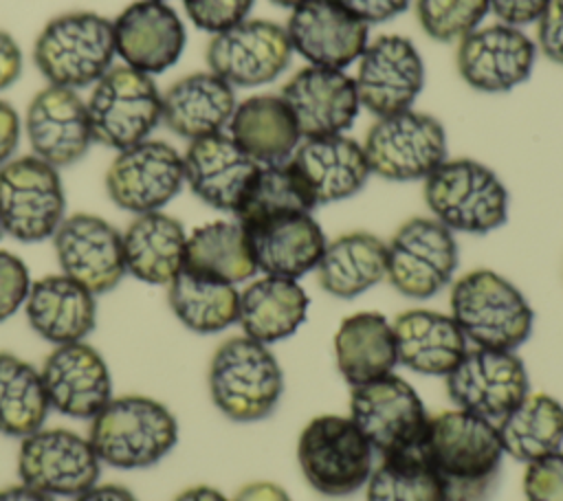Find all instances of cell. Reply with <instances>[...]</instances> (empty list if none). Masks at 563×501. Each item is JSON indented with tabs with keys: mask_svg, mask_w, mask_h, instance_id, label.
<instances>
[{
	"mask_svg": "<svg viewBox=\"0 0 563 501\" xmlns=\"http://www.w3.org/2000/svg\"><path fill=\"white\" fill-rule=\"evenodd\" d=\"M444 501H488L497 488L504 446L497 424L453 409L429 417L422 442Z\"/></svg>",
	"mask_w": 563,
	"mask_h": 501,
	"instance_id": "1",
	"label": "cell"
},
{
	"mask_svg": "<svg viewBox=\"0 0 563 501\" xmlns=\"http://www.w3.org/2000/svg\"><path fill=\"white\" fill-rule=\"evenodd\" d=\"M88 439L101 464L139 470L158 464L178 442L174 413L150 396L110 398L90 420Z\"/></svg>",
	"mask_w": 563,
	"mask_h": 501,
	"instance_id": "2",
	"label": "cell"
},
{
	"mask_svg": "<svg viewBox=\"0 0 563 501\" xmlns=\"http://www.w3.org/2000/svg\"><path fill=\"white\" fill-rule=\"evenodd\" d=\"M451 316L475 347H521L534 325V312L521 290L495 270L477 268L451 286Z\"/></svg>",
	"mask_w": 563,
	"mask_h": 501,
	"instance_id": "3",
	"label": "cell"
},
{
	"mask_svg": "<svg viewBox=\"0 0 563 501\" xmlns=\"http://www.w3.org/2000/svg\"><path fill=\"white\" fill-rule=\"evenodd\" d=\"M216 409L233 422L268 417L284 393V371L268 345L233 336L218 345L207 374Z\"/></svg>",
	"mask_w": 563,
	"mask_h": 501,
	"instance_id": "4",
	"label": "cell"
},
{
	"mask_svg": "<svg viewBox=\"0 0 563 501\" xmlns=\"http://www.w3.org/2000/svg\"><path fill=\"white\" fill-rule=\"evenodd\" d=\"M117 55L112 20L95 11H68L44 24L33 42L35 68L51 86H95Z\"/></svg>",
	"mask_w": 563,
	"mask_h": 501,
	"instance_id": "5",
	"label": "cell"
},
{
	"mask_svg": "<svg viewBox=\"0 0 563 501\" xmlns=\"http://www.w3.org/2000/svg\"><path fill=\"white\" fill-rule=\"evenodd\" d=\"M424 202L449 231L484 235L506 224L508 189L473 158H446L424 178Z\"/></svg>",
	"mask_w": 563,
	"mask_h": 501,
	"instance_id": "6",
	"label": "cell"
},
{
	"mask_svg": "<svg viewBox=\"0 0 563 501\" xmlns=\"http://www.w3.org/2000/svg\"><path fill=\"white\" fill-rule=\"evenodd\" d=\"M297 461L312 490L341 499L365 488L374 470V448L350 415L323 413L301 428Z\"/></svg>",
	"mask_w": 563,
	"mask_h": 501,
	"instance_id": "7",
	"label": "cell"
},
{
	"mask_svg": "<svg viewBox=\"0 0 563 501\" xmlns=\"http://www.w3.org/2000/svg\"><path fill=\"white\" fill-rule=\"evenodd\" d=\"M66 218L59 169L37 158L13 156L0 167V226L9 237L35 244L51 240Z\"/></svg>",
	"mask_w": 563,
	"mask_h": 501,
	"instance_id": "8",
	"label": "cell"
},
{
	"mask_svg": "<svg viewBox=\"0 0 563 501\" xmlns=\"http://www.w3.org/2000/svg\"><path fill=\"white\" fill-rule=\"evenodd\" d=\"M95 143L117 152L132 147L161 123V92L154 77L125 64L112 66L86 101Z\"/></svg>",
	"mask_w": 563,
	"mask_h": 501,
	"instance_id": "9",
	"label": "cell"
},
{
	"mask_svg": "<svg viewBox=\"0 0 563 501\" xmlns=\"http://www.w3.org/2000/svg\"><path fill=\"white\" fill-rule=\"evenodd\" d=\"M363 152L369 171L385 180H424L446 160V132L435 116L405 110L376 119Z\"/></svg>",
	"mask_w": 563,
	"mask_h": 501,
	"instance_id": "10",
	"label": "cell"
},
{
	"mask_svg": "<svg viewBox=\"0 0 563 501\" xmlns=\"http://www.w3.org/2000/svg\"><path fill=\"white\" fill-rule=\"evenodd\" d=\"M460 250L453 231L435 218H411L387 242V281L409 299H431L457 270Z\"/></svg>",
	"mask_w": 563,
	"mask_h": 501,
	"instance_id": "11",
	"label": "cell"
},
{
	"mask_svg": "<svg viewBox=\"0 0 563 501\" xmlns=\"http://www.w3.org/2000/svg\"><path fill=\"white\" fill-rule=\"evenodd\" d=\"M350 417L383 457L422 446L431 415L405 378L387 374L352 387Z\"/></svg>",
	"mask_w": 563,
	"mask_h": 501,
	"instance_id": "12",
	"label": "cell"
},
{
	"mask_svg": "<svg viewBox=\"0 0 563 501\" xmlns=\"http://www.w3.org/2000/svg\"><path fill=\"white\" fill-rule=\"evenodd\" d=\"M101 461L88 439L68 428H37L20 439V481L48 497H77L99 479Z\"/></svg>",
	"mask_w": 563,
	"mask_h": 501,
	"instance_id": "13",
	"label": "cell"
},
{
	"mask_svg": "<svg viewBox=\"0 0 563 501\" xmlns=\"http://www.w3.org/2000/svg\"><path fill=\"white\" fill-rule=\"evenodd\" d=\"M446 378L451 402L466 413L497 424L528 393L530 380L523 360L510 349L473 347Z\"/></svg>",
	"mask_w": 563,
	"mask_h": 501,
	"instance_id": "14",
	"label": "cell"
},
{
	"mask_svg": "<svg viewBox=\"0 0 563 501\" xmlns=\"http://www.w3.org/2000/svg\"><path fill=\"white\" fill-rule=\"evenodd\" d=\"M103 182L119 209L134 215L161 211L185 185L183 154L165 141L145 138L117 152Z\"/></svg>",
	"mask_w": 563,
	"mask_h": 501,
	"instance_id": "15",
	"label": "cell"
},
{
	"mask_svg": "<svg viewBox=\"0 0 563 501\" xmlns=\"http://www.w3.org/2000/svg\"><path fill=\"white\" fill-rule=\"evenodd\" d=\"M286 26L271 20H242L207 44V66L233 88L275 81L292 59Z\"/></svg>",
	"mask_w": 563,
	"mask_h": 501,
	"instance_id": "16",
	"label": "cell"
},
{
	"mask_svg": "<svg viewBox=\"0 0 563 501\" xmlns=\"http://www.w3.org/2000/svg\"><path fill=\"white\" fill-rule=\"evenodd\" d=\"M356 92L376 119L411 110L424 86V62L405 35H380L358 57Z\"/></svg>",
	"mask_w": 563,
	"mask_h": 501,
	"instance_id": "17",
	"label": "cell"
},
{
	"mask_svg": "<svg viewBox=\"0 0 563 501\" xmlns=\"http://www.w3.org/2000/svg\"><path fill=\"white\" fill-rule=\"evenodd\" d=\"M51 240L62 272L92 294L114 290L128 275L121 231L101 215H66Z\"/></svg>",
	"mask_w": 563,
	"mask_h": 501,
	"instance_id": "18",
	"label": "cell"
},
{
	"mask_svg": "<svg viewBox=\"0 0 563 501\" xmlns=\"http://www.w3.org/2000/svg\"><path fill=\"white\" fill-rule=\"evenodd\" d=\"M286 33L308 66L343 70L369 44V26L339 0H308L290 11Z\"/></svg>",
	"mask_w": 563,
	"mask_h": 501,
	"instance_id": "19",
	"label": "cell"
},
{
	"mask_svg": "<svg viewBox=\"0 0 563 501\" xmlns=\"http://www.w3.org/2000/svg\"><path fill=\"white\" fill-rule=\"evenodd\" d=\"M537 44L510 24H490L457 44V73L479 92H506L521 86L534 68Z\"/></svg>",
	"mask_w": 563,
	"mask_h": 501,
	"instance_id": "20",
	"label": "cell"
},
{
	"mask_svg": "<svg viewBox=\"0 0 563 501\" xmlns=\"http://www.w3.org/2000/svg\"><path fill=\"white\" fill-rule=\"evenodd\" d=\"M24 132L33 154L57 169L79 163L95 143L86 101L77 90L51 84L29 101Z\"/></svg>",
	"mask_w": 563,
	"mask_h": 501,
	"instance_id": "21",
	"label": "cell"
},
{
	"mask_svg": "<svg viewBox=\"0 0 563 501\" xmlns=\"http://www.w3.org/2000/svg\"><path fill=\"white\" fill-rule=\"evenodd\" d=\"M40 376L51 409L75 420H92L112 398L108 363L86 341L53 345Z\"/></svg>",
	"mask_w": 563,
	"mask_h": 501,
	"instance_id": "22",
	"label": "cell"
},
{
	"mask_svg": "<svg viewBox=\"0 0 563 501\" xmlns=\"http://www.w3.org/2000/svg\"><path fill=\"white\" fill-rule=\"evenodd\" d=\"M114 48L125 66L150 77L172 68L187 44L180 15L161 0H136L114 20Z\"/></svg>",
	"mask_w": 563,
	"mask_h": 501,
	"instance_id": "23",
	"label": "cell"
},
{
	"mask_svg": "<svg viewBox=\"0 0 563 501\" xmlns=\"http://www.w3.org/2000/svg\"><path fill=\"white\" fill-rule=\"evenodd\" d=\"M295 114L301 138L343 134L361 110L354 77L345 70L306 66L282 90Z\"/></svg>",
	"mask_w": 563,
	"mask_h": 501,
	"instance_id": "24",
	"label": "cell"
},
{
	"mask_svg": "<svg viewBox=\"0 0 563 501\" xmlns=\"http://www.w3.org/2000/svg\"><path fill=\"white\" fill-rule=\"evenodd\" d=\"M191 193L218 211L233 213L260 165L224 132L189 141L183 154Z\"/></svg>",
	"mask_w": 563,
	"mask_h": 501,
	"instance_id": "25",
	"label": "cell"
},
{
	"mask_svg": "<svg viewBox=\"0 0 563 501\" xmlns=\"http://www.w3.org/2000/svg\"><path fill=\"white\" fill-rule=\"evenodd\" d=\"M288 163L308 187L317 207L352 198L372 174L363 145L345 134L301 138Z\"/></svg>",
	"mask_w": 563,
	"mask_h": 501,
	"instance_id": "26",
	"label": "cell"
},
{
	"mask_svg": "<svg viewBox=\"0 0 563 501\" xmlns=\"http://www.w3.org/2000/svg\"><path fill=\"white\" fill-rule=\"evenodd\" d=\"M255 268L271 277L299 279L314 270L325 235L312 213H290L244 226Z\"/></svg>",
	"mask_w": 563,
	"mask_h": 501,
	"instance_id": "27",
	"label": "cell"
},
{
	"mask_svg": "<svg viewBox=\"0 0 563 501\" xmlns=\"http://www.w3.org/2000/svg\"><path fill=\"white\" fill-rule=\"evenodd\" d=\"M97 294L66 277L44 275L31 281L24 314L31 330L53 345L84 341L97 323Z\"/></svg>",
	"mask_w": 563,
	"mask_h": 501,
	"instance_id": "28",
	"label": "cell"
},
{
	"mask_svg": "<svg viewBox=\"0 0 563 501\" xmlns=\"http://www.w3.org/2000/svg\"><path fill=\"white\" fill-rule=\"evenodd\" d=\"M235 105L233 86L211 70H200L180 77L161 92V123L169 132L196 141L222 132Z\"/></svg>",
	"mask_w": 563,
	"mask_h": 501,
	"instance_id": "29",
	"label": "cell"
},
{
	"mask_svg": "<svg viewBox=\"0 0 563 501\" xmlns=\"http://www.w3.org/2000/svg\"><path fill=\"white\" fill-rule=\"evenodd\" d=\"M391 327L398 363L422 376H449L468 349L451 314L413 308L400 312Z\"/></svg>",
	"mask_w": 563,
	"mask_h": 501,
	"instance_id": "30",
	"label": "cell"
},
{
	"mask_svg": "<svg viewBox=\"0 0 563 501\" xmlns=\"http://www.w3.org/2000/svg\"><path fill=\"white\" fill-rule=\"evenodd\" d=\"M229 136L257 165L288 163L301 143L295 114L282 94H255L240 101L229 121Z\"/></svg>",
	"mask_w": 563,
	"mask_h": 501,
	"instance_id": "31",
	"label": "cell"
},
{
	"mask_svg": "<svg viewBox=\"0 0 563 501\" xmlns=\"http://www.w3.org/2000/svg\"><path fill=\"white\" fill-rule=\"evenodd\" d=\"M121 237L125 272L143 283L167 286L185 266L187 233L163 211L136 215Z\"/></svg>",
	"mask_w": 563,
	"mask_h": 501,
	"instance_id": "32",
	"label": "cell"
},
{
	"mask_svg": "<svg viewBox=\"0 0 563 501\" xmlns=\"http://www.w3.org/2000/svg\"><path fill=\"white\" fill-rule=\"evenodd\" d=\"M310 299L297 279L264 275L240 292L238 323L264 345L292 336L308 316Z\"/></svg>",
	"mask_w": 563,
	"mask_h": 501,
	"instance_id": "33",
	"label": "cell"
},
{
	"mask_svg": "<svg viewBox=\"0 0 563 501\" xmlns=\"http://www.w3.org/2000/svg\"><path fill=\"white\" fill-rule=\"evenodd\" d=\"M336 369L350 387L394 374L398 365L391 321L380 312H356L341 321L334 334Z\"/></svg>",
	"mask_w": 563,
	"mask_h": 501,
	"instance_id": "34",
	"label": "cell"
},
{
	"mask_svg": "<svg viewBox=\"0 0 563 501\" xmlns=\"http://www.w3.org/2000/svg\"><path fill=\"white\" fill-rule=\"evenodd\" d=\"M319 286L336 299H354L387 277V242L352 231L325 244L317 264Z\"/></svg>",
	"mask_w": 563,
	"mask_h": 501,
	"instance_id": "35",
	"label": "cell"
},
{
	"mask_svg": "<svg viewBox=\"0 0 563 501\" xmlns=\"http://www.w3.org/2000/svg\"><path fill=\"white\" fill-rule=\"evenodd\" d=\"M183 270L231 286L251 279L257 268L244 226L238 220H216L194 229L187 235Z\"/></svg>",
	"mask_w": 563,
	"mask_h": 501,
	"instance_id": "36",
	"label": "cell"
},
{
	"mask_svg": "<svg viewBox=\"0 0 563 501\" xmlns=\"http://www.w3.org/2000/svg\"><path fill=\"white\" fill-rule=\"evenodd\" d=\"M504 453L530 464L563 446V404L548 393H528L497 422Z\"/></svg>",
	"mask_w": 563,
	"mask_h": 501,
	"instance_id": "37",
	"label": "cell"
},
{
	"mask_svg": "<svg viewBox=\"0 0 563 501\" xmlns=\"http://www.w3.org/2000/svg\"><path fill=\"white\" fill-rule=\"evenodd\" d=\"M167 303L187 330L196 334H216L238 323L240 292L231 283L180 270L167 283Z\"/></svg>",
	"mask_w": 563,
	"mask_h": 501,
	"instance_id": "38",
	"label": "cell"
},
{
	"mask_svg": "<svg viewBox=\"0 0 563 501\" xmlns=\"http://www.w3.org/2000/svg\"><path fill=\"white\" fill-rule=\"evenodd\" d=\"M48 411L40 369L11 352H0V433L22 439L44 426Z\"/></svg>",
	"mask_w": 563,
	"mask_h": 501,
	"instance_id": "39",
	"label": "cell"
},
{
	"mask_svg": "<svg viewBox=\"0 0 563 501\" xmlns=\"http://www.w3.org/2000/svg\"><path fill=\"white\" fill-rule=\"evenodd\" d=\"M314 207L308 187L290 163L260 165L233 215L242 226H251L279 215L312 213Z\"/></svg>",
	"mask_w": 563,
	"mask_h": 501,
	"instance_id": "40",
	"label": "cell"
},
{
	"mask_svg": "<svg viewBox=\"0 0 563 501\" xmlns=\"http://www.w3.org/2000/svg\"><path fill=\"white\" fill-rule=\"evenodd\" d=\"M365 501H444L422 446L383 455L365 483Z\"/></svg>",
	"mask_w": 563,
	"mask_h": 501,
	"instance_id": "41",
	"label": "cell"
},
{
	"mask_svg": "<svg viewBox=\"0 0 563 501\" xmlns=\"http://www.w3.org/2000/svg\"><path fill=\"white\" fill-rule=\"evenodd\" d=\"M490 11L488 0H416L422 31L438 42H460Z\"/></svg>",
	"mask_w": 563,
	"mask_h": 501,
	"instance_id": "42",
	"label": "cell"
},
{
	"mask_svg": "<svg viewBox=\"0 0 563 501\" xmlns=\"http://www.w3.org/2000/svg\"><path fill=\"white\" fill-rule=\"evenodd\" d=\"M255 0H183L187 18L202 31L222 33L251 13Z\"/></svg>",
	"mask_w": 563,
	"mask_h": 501,
	"instance_id": "43",
	"label": "cell"
},
{
	"mask_svg": "<svg viewBox=\"0 0 563 501\" xmlns=\"http://www.w3.org/2000/svg\"><path fill=\"white\" fill-rule=\"evenodd\" d=\"M523 497L526 501H563V450L526 466Z\"/></svg>",
	"mask_w": 563,
	"mask_h": 501,
	"instance_id": "44",
	"label": "cell"
},
{
	"mask_svg": "<svg viewBox=\"0 0 563 501\" xmlns=\"http://www.w3.org/2000/svg\"><path fill=\"white\" fill-rule=\"evenodd\" d=\"M31 288L26 264L11 250L0 248V323L24 308Z\"/></svg>",
	"mask_w": 563,
	"mask_h": 501,
	"instance_id": "45",
	"label": "cell"
},
{
	"mask_svg": "<svg viewBox=\"0 0 563 501\" xmlns=\"http://www.w3.org/2000/svg\"><path fill=\"white\" fill-rule=\"evenodd\" d=\"M537 46L550 62L563 66V0H548L537 20Z\"/></svg>",
	"mask_w": 563,
	"mask_h": 501,
	"instance_id": "46",
	"label": "cell"
},
{
	"mask_svg": "<svg viewBox=\"0 0 563 501\" xmlns=\"http://www.w3.org/2000/svg\"><path fill=\"white\" fill-rule=\"evenodd\" d=\"M548 0H488L490 11L501 20V24L523 26L537 22L543 13Z\"/></svg>",
	"mask_w": 563,
	"mask_h": 501,
	"instance_id": "47",
	"label": "cell"
},
{
	"mask_svg": "<svg viewBox=\"0 0 563 501\" xmlns=\"http://www.w3.org/2000/svg\"><path fill=\"white\" fill-rule=\"evenodd\" d=\"M347 11H352L367 26L376 22H387L411 4V0H339Z\"/></svg>",
	"mask_w": 563,
	"mask_h": 501,
	"instance_id": "48",
	"label": "cell"
},
{
	"mask_svg": "<svg viewBox=\"0 0 563 501\" xmlns=\"http://www.w3.org/2000/svg\"><path fill=\"white\" fill-rule=\"evenodd\" d=\"M22 136V119L18 110L0 99V167L13 158Z\"/></svg>",
	"mask_w": 563,
	"mask_h": 501,
	"instance_id": "49",
	"label": "cell"
},
{
	"mask_svg": "<svg viewBox=\"0 0 563 501\" xmlns=\"http://www.w3.org/2000/svg\"><path fill=\"white\" fill-rule=\"evenodd\" d=\"M22 75V48L18 40L0 29V92L11 88Z\"/></svg>",
	"mask_w": 563,
	"mask_h": 501,
	"instance_id": "50",
	"label": "cell"
},
{
	"mask_svg": "<svg viewBox=\"0 0 563 501\" xmlns=\"http://www.w3.org/2000/svg\"><path fill=\"white\" fill-rule=\"evenodd\" d=\"M231 501H292L290 494L273 481H251L242 486Z\"/></svg>",
	"mask_w": 563,
	"mask_h": 501,
	"instance_id": "51",
	"label": "cell"
},
{
	"mask_svg": "<svg viewBox=\"0 0 563 501\" xmlns=\"http://www.w3.org/2000/svg\"><path fill=\"white\" fill-rule=\"evenodd\" d=\"M73 501H136V497L117 483H95L86 492L73 497Z\"/></svg>",
	"mask_w": 563,
	"mask_h": 501,
	"instance_id": "52",
	"label": "cell"
},
{
	"mask_svg": "<svg viewBox=\"0 0 563 501\" xmlns=\"http://www.w3.org/2000/svg\"><path fill=\"white\" fill-rule=\"evenodd\" d=\"M0 501H55V499L26 483H15V486L0 488Z\"/></svg>",
	"mask_w": 563,
	"mask_h": 501,
	"instance_id": "53",
	"label": "cell"
},
{
	"mask_svg": "<svg viewBox=\"0 0 563 501\" xmlns=\"http://www.w3.org/2000/svg\"><path fill=\"white\" fill-rule=\"evenodd\" d=\"M174 501H231V499L224 497L218 488L191 486V488H185L183 492H178L174 497Z\"/></svg>",
	"mask_w": 563,
	"mask_h": 501,
	"instance_id": "54",
	"label": "cell"
},
{
	"mask_svg": "<svg viewBox=\"0 0 563 501\" xmlns=\"http://www.w3.org/2000/svg\"><path fill=\"white\" fill-rule=\"evenodd\" d=\"M273 4H277V7H286V9H295V7H299V4H303V2H308V0H271Z\"/></svg>",
	"mask_w": 563,
	"mask_h": 501,
	"instance_id": "55",
	"label": "cell"
},
{
	"mask_svg": "<svg viewBox=\"0 0 563 501\" xmlns=\"http://www.w3.org/2000/svg\"><path fill=\"white\" fill-rule=\"evenodd\" d=\"M2 235H4V233H2V226H0V237H2Z\"/></svg>",
	"mask_w": 563,
	"mask_h": 501,
	"instance_id": "56",
	"label": "cell"
},
{
	"mask_svg": "<svg viewBox=\"0 0 563 501\" xmlns=\"http://www.w3.org/2000/svg\"><path fill=\"white\" fill-rule=\"evenodd\" d=\"M161 2H167V0H161Z\"/></svg>",
	"mask_w": 563,
	"mask_h": 501,
	"instance_id": "57",
	"label": "cell"
}]
</instances>
